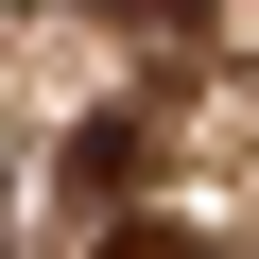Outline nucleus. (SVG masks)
Wrapping results in <instances>:
<instances>
[{"label": "nucleus", "mask_w": 259, "mask_h": 259, "mask_svg": "<svg viewBox=\"0 0 259 259\" xmlns=\"http://www.w3.org/2000/svg\"><path fill=\"white\" fill-rule=\"evenodd\" d=\"M104 18H190V0H104Z\"/></svg>", "instance_id": "f257e3e1"}, {"label": "nucleus", "mask_w": 259, "mask_h": 259, "mask_svg": "<svg viewBox=\"0 0 259 259\" xmlns=\"http://www.w3.org/2000/svg\"><path fill=\"white\" fill-rule=\"evenodd\" d=\"M121 259H190V242H121Z\"/></svg>", "instance_id": "f03ea898"}]
</instances>
